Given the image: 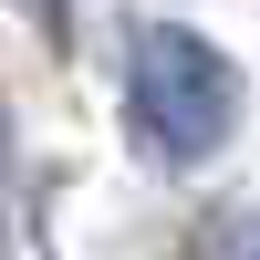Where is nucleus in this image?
I'll return each mask as SVG.
<instances>
[{
	"label": "nucleus",
	"mask_w": 260,
	"mask_h": 260,
	"mask_svg": "<svg viewBox=\"0 0 260 260\" xmlns=\"http://www.w3.org/2000/svg\"><path fill=\"white\" fill-rule=\"evenodd\" d=\"M250 260H260V229H250Z\"/></svg>",
	"instance_id": "nucleus-3"
},
{
	"label": "nucleus",
	"mask_w": 260,
	"mask_h": 260,
	"mask_svg": "<svg viewBox=\"0 0 260 260\" xmlns=\"http://www.w3.org/2000/svg\"><path fill=\"white\" fill-rule=\"evenodd\" d=\"M11 11H31V21H62V0H11Z\"/></svg>",
	"instance_id": "nucleus-2"
},
{
	"label": "nucleus",
	"mask_w": 260,
	"mask_h": 260,
	"mask_svg": "<svg viewBox=\"0 0 260 260\" xmlns=\"http://www.w3.org/2000/svg\"><path fill=\"white\" fill-rule=\"evenodd\" d=\"M125 115L156 146L167 167H198L229 146V115H240V83H229L219 42H198L187 21H146L136 31V73H125Z\"/></svg>",
	"instance_id": "nucleus-1"
}]
</instances>
